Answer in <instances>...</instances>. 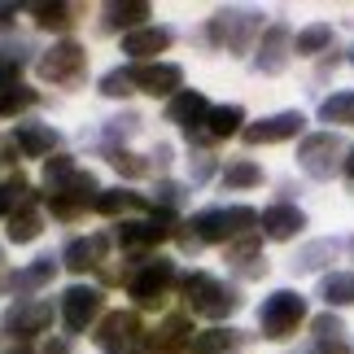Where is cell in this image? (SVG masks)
Returning <instances> with one entry per match:
<instances>
[{
  "instance_id": "obj_12",
  "label": "cell",
  "mask_w": 354,
  "mask_h": 354,
  "mask_svg": "<svg viewBox=\"0 0 354 354\" xmlns=\"http://www.w3.org/2000/svg\"><path fill=\"white\" fill-rule=\"evenodd\" d=\"M210 110H214V105L201 97L197 88H184V92H175V97H171V105H167V122H180L184 131H201V122L210 118Z\"/></svg>"
},
{
  "instance_id": "obj_32",
  "label": "cell",
  "mask_w": 354,
  "mask_h": 354,
  "mask_svg": "<svg viewBox=\"0 0 354 354\" xmlns=\"http://www.w3.org/2000/svg\"><path fill=\"white\" fill-rule=\"evenodd\" d=\"M26 193H31V188H26L22 175H13V180L0 184V219H5L13 206H31V197H26Z\"/></svg>"
},
{
  "instance_id": "obj_16",
  "label": "cell",
  "mask_w": 354,
  "mask_h": 354,
  "mask_svg": "<svg viewBox=\"0 0 354 354\" xmlns=\"http://www.w3.org/2000/svg\"><path fill=\"white\" fill-rule=\"evenodd\" d=\"M302 227H306V214L297 210V206H289V201H280V206H267V210H263V232H267L271 241H293Z\"/></svg>"
},
{
  "instance_id": "obj_5",
  "label": "cell",
  "mask_w": 354,
  "mask_h": 354,
  "mask_svg": "<svg viewBox=\"0 0 354 354\" xmlns=\"http://www.w3.org/2000/svg\"><path fill=\"white\" fill-rule=\"evenodd\" d=\"M171 280H175V263H171V258H149V263H140L136 276L127 280V293L136 297V306H162Z\"/></svg>"
},
{
  "instance_id": "obj_11",
  "label": "cell",
  "mask_w": 354,
  "mask_h": 354,
  "mask_svg": "<svg viewBox=\"0 0 354 354\" xmlns=\"http://www.w3.org/2000/svg\"><path fill=\"white\" fill-rule=\"evenodd\" d=\"M118 245L122 250H145V245H158L171 236V210L153 214V219H131V223H118Z\"/></svg>"
},
{
  "instance_id": "obj_43",
  "label": "cell",
  "mask_w": 354,
  "mask_h": 354,
  "mask_svg": "<svg viewBox=\"0 0 354 354\" xmlns=\"http://www.w3.org/2000/svg\"><path fill=\"white\" fill-rule=\"evenodd\" d=\"M346 175L354 180V149H350V158H346Z\"/></svg>"
},
{
  "instance_id": "obj_25",
  "label": "cell",
  "mask_w": 354,
  "mask_h": 354,
  "mask_svg": "<svg viewBox=\"0 0 354 354\" xmlns=\"http://www.w3.org/2000/svg\"><path fill=\"white\" fill-rule=\"evenodd\" d=\"M145 206L140 193H127V188H110V193H97V201H92V210L97 214H122V210H136Z\"/></svg>"
},
{
  "instance_id": "obj_2",
  "label": "cell",
  "mask_w": 354,
  "mask_h": 354,
  "mask_svg": "<svg viewBox=\"0 0 354 354\" xmlns=\"http://www.w3.org/2000/svg\"><path fill=\"white\" fill-rule=\"evenodd\" d=\"M254 223H263V219H258V210H250V206H227V210H201L188 227H193V236L201 245H214V241H232L241 232H250Z\"/></svg>"
},
{
  "instance_id": "obj_4",
  "label": "cell",
  "mask_w": 354,
  "mask_h": 354,
  "mask_svg": "<svg viewBox=\"0 0 354 354\" xmlns=\"http://www.w3.org/2000/svg\"><path fill=\"white\" fill-rule=\"evenodd\" d=\"M297 167H302L310 180H333V171H337V167L346 171V162H342V140H337L333 131H315V136H306L302 149H297Z\"/></svg>"
},
{
  "instance_id": "obj_44",
  "label": "cell",
  "mask_w": 354,
  "mask_h": 354,
  "mask_svg": "<svg viewBox=\"0 0 354 354\" xmlns=\"http://www.w3.org/2000/svg\"><path fill=\"white\" fill-rule=\"evenodd\" d=\"M350 62H354V48H350Z\"/></svg>"
},
{
  "instance_id": "obj_26",
  "label": "cell",
  "mask_w": 354,
  "mask_h": 354,
  "mask_svg": "<svg viewBox=\"0 0 354 354\" xmlns=\"http://www.w3.org/2000/svg\"><path fill=\"white\" fill-rule=\"evenodd\" d=\"M328 44H333V26L328 22L306 26V31H297V39H293V48L302 53V57H315V53H324Z\"/></svg>"
},
{
  "instance_id": "obj_9",
  "label": "cell",
  "mask_w": 354,
  "mask_h": 354,
  "mask_svg": "<svg viewBox=\"0 0 354 354\" xmlns=\"http://www.w3.org/2000/svg\"><path fill=\"white\" fill-rule=\"evenodd\" d=\"M136 75V88L149 92V97H175V92H184V71L175 62H153V66H131Z\"/></svg>"
},
{
  "instance_id": "obj_15",
  "label": "cell",
  "mask_w": 354,
  "mask_h": 354,
  "mask_svg": "<svg viewBox=\"0 0 354 354\" xmlns=\"http://www.w3.org/2000/svg\"><path fill=\"white\" fill-rule=\"evenodd\" d=\"M254 66L263 75H280L284 66H289V26H284V22H276V26L263 31V44H258Z\"/></svg>"
},
{
  "instance_id": "obj_17",
  "label": "cell",
  "mask_w": 354,
  "mask_h": 354,
  "mask_svg": "<svg viewBox=\"0 0 354 354\" xmlns=\"http://www.w3.org/2000/svg\"><path fill=\"white\" fill-rule=\"evenodd\" d=\"M162 48H171V31H167V26H140V31L122 35V53L136 57V62L153 57V53H162Z\"/></svg>"
},
{
  "instance_id": "obj_22",
  "label": "cell",
  "mask_w": 354,
  "mask_h": 354,
  "mask_svg": "<svg viewBox=\"0 0 354 354\" xmlns=\"http://www.w3.org/2000/svg\"><path fill=\"white\" fill-rule=\"evenodd\" d=\"M39 232H44V219H39V210L22 206V210L9 214V241H13V245H31Z\"/></svg>"
},
{
  "instance_id": "obj_36",
  "label": "cell",
  "mask_w": 354,
  "mask_h": 354,
  "mask_svg": "<svg viewBox=\"0 0 354 354\" xmlns=\"http://www.w3.org/2000/svg\"><path fill=\"white\" fill-rule=\"evenodd\" d=\"M110 162H114V171H118V175H127V180H140V175L149 171V162H140L136 153H127V149H114Z\"/></svg>"
},
{
  "instance_id": "obj_35",
  "label": "cell",
  "mask_w": 354,
  "mask_h": 354,
  "mask_svg": "<svg viewBox=\"0 0 354 354\" xmlns=\"http://www.w3.org/2000/svg\"><path fill=\"white\" fill-rule=\"evenodd\" d=\"M31 13H35V22L44 26V31H66V26H71V9L66 5H35Z\"/></svg>"
},
{
  "instance_id": "obj_23",
  "label": "cell",
  "mask_w": 354,
  "mask_h": 354,
  "mask_svg": "<svg viewBox=\"0 0 354 354\" xmlns=\"http://www.w3.org/2000/svg\"><path fill=\"white\" fill-rule=\"evenodd\" d=\"M319 297L328 306H354V271H333V276H324Z\"/></svg>"
},
{
  "instance_id": "obj_6",
  "label": "cell",
  "mask_w": 354,
  "mask_h": 354,
  "mask_svg": "<svg viewBox=\"0 0 354 354\" xmlns=\"http://www.w3.org/2000/svg\"><path fill=\"white\" fill-rule=\"evenodd\" d=\"M84 62H88L84 44H75V39H62V44H53L35 66H39V75H44V79H53V84H75V79L84 75Z\"/></svg>"
},
{
  "instance_id": "obj_20",
  "label": "cell",
  "mask_w": 354,
  "mask_h": 354,
  "mask_svg": "<svg viewBox=\"0 0 354 354\" xmlns=\"http://www.w3.org/2000/svg\"><path fill=\"white\" fill-rule=\"evenodd\" d=\"M31 105H35V92L22 79H0V118H18Z\"/></svg>"
},
{
  "instance_id": "obj_1",
  "label": "cell",
  "mask_w": 354,
  "mask_h": 354,
  "mask_svg": "<svg viewBox=\"0 0 354 354\" xmlns=\"http://www.w3.org/2000/svg\"><path fill=\"white\" fill-rule=\"evenodd\" d=\"M184 297H188V310H193V315H206V319H223V315H232L241 306L236 289H227L223 280L206 276V271L184 276Z\"/></svg>"
},
{
  "instance_id": "obj_40",
  "label": "cell",
  "mask_w": 354,
  "mask_h": 354,
  "mask_svg": "<svg viewBox=\"0 0 354 354\" xmlns=\"http://www.w3.org/2000/svg\"><path fill=\"white\" fill-rule=\"evenodd\" d=\"M210 171H214V162H210L206 153H197V162H193V184H201V180H206Z\"/></svg>"
},
{
  "instance_id": "obj_42",
  "label": "cell",
  "mask_w": 354,
  "mask_h": 354,
  "mask_svg": "<svg viewBox=\"0 0 354 354\" xmlns=\"http://www.w3.org/2000/svg\"><path fill=\"white\" fill-rule=\"evenodd\" d=\"M44 354H71V350H66V342H53V346H48Z\"/></svg>"
},
{
  "instance_id": "obj_13",
  "label": "cell",
  "mask_w": 354,
  "mask_h": 354,
  "mask_svg": "<svg viewBox=\"0 0 354 354\" xmlns=\"http://www.w3.org/2000/svg\"><path fill=\"white\" fill-rule=\"evenodd\" d=\"M136 333H140V315H136V310H114V315H105V324L97 328V346L110 350V354H122L136 342Z\"/></svg>"
},
{
  "instance_id": "obj_21",
  "label": "cell",
  "mask_w": 354,
  "mask_h": 354,
  "mask_svg": "<svg viewBox=\"0 0 354 354\" xmlns=\"http://www.w3.org/2000/svg\"><path fill=\"white\" fill-rule=\"evenodd\" d=\"M241 122H245V110H241V105H214L210 118H206V136H210V140H227V136L245 131Z\"/></svg>"
},
{
  "instance_id": "obj_41",
  "label": "cell",
  "mask_w": 354,
  "mask_h": 354,
  "mask_svg": "<svg viewBox=\"0 0 354 354\" xmlns=\"http://www.w3.org/2000/svg\"><path fill=\"white\" fill-rule=\"evenodd\" d=\"M13 18H18V5H0V26H9Z\"/></svg>"
},
{
  "instance_id": "obj_28",
  "label": "cell",
  "mask_w": 354,
  "mask_h": 354,
  "mask_svg": "<svg viewBox=\"0 0 354 354\" xmlns=\"http://www.w3.org/2000/svg\"><path fill=\"white\" fill-rule=\"evenodd\" d=\"M75 158H66V153H53L44 162V184H48V193H62L66 184H71V175H75Z\"/></svg>"
},
{
  "instance_id": "obj_27",
  "label": "cell",
  "mask_w": 354,
  "mask_h": 354,
  "mask_svg": "<svg viewBox=\"0 0 354 354\" xmlns=\"http://www.w3.org/2000/svg\"><path fill=\"white\" fill-rule=\"evenodd\" d=\"M145 18H149V5H140V0L136 5H105V26L110 31H118V26H136L140 31Z\"/></svg>"
},
{
  "instance_id": "obj_18",
  "label": "cell",
  "mask_w": 354,
  "mask_h": 354,
  "mask_svg": "<svg viewBox=\"0 0 354 354\" xmlns=\"http://www.w3.org/2000/svg\"><path fill=\"white\" fill-rule=\"evenodd\" d=\"M13 140H18V149L26 158H48L53 149H57V131H53L48 122H18Z\"/></svg>"
},
{
  "instance_id": "obj_37",
  "label": "cell",
  "mask_w": 354,
  "mask_h": 354,
  "mask_svg": "<svg viewBox=\"0 0 354 354\" xmlns=\"http://www.w3.org/2000/svg\"><path fill=\"white\" fill-rule=\"evenodd\" d=\"M328 254H333V245H328V241L310 245V250H302V254L293 258V271H315V267H319V258H328Z\"/></svg>"
},
{
  "instance_id": "obj_39",
  "label": "cell",
  "mask_w": 354,
  "mask_h": 354,
  "mask_svg": "<svg viewBox=\"0 0 354 354\" xmlns=\"http://www.w3.org/2000/svg\"><path fill=\"white\" fill-rule=\"evenodd\" d=\"M158 201H162L167 210H175V206L184 201V184H162V188H158Z\"/></svg>"
},
{
  "instance_id": "obj_34",
  "label": "cell",
  "mask_w": 354,
  "mask_h": 354,
  "mask_svg": "<svg viewBox=\"0 0 354 354\" xmlns=\"http://www.w3.org/2000/svg\"><path fill=\"white\" fill-rule=\"evenodd\" d=\"M101 97H127V92H136V75H131V66L127 71H110V75H101Z\"/></svg>"
},
{
  "instance_id": "obj_29",
  "label": "cell",
  "mask_w": 354,
  "mask_h": 354,
  "mask_svg": "<svg viewBox=\"0 0 354 354\" xmlns=\"http://www.w3.org/2000/svg\"><path fill=\"white\" fill-rule=\"evenodd\" d=\"M254 184H263V167L250 158H241L223 171V188H254Z\"/></svg>"
},
{
  "instance_id": "obj_38",
  "label": "cell",
  "mask_w": 354,
  "mask_h": 354,
  "mask_svg": "<svg viewBox=\"0 0 354 354\" xmlns=\"http://www.w3.org/2000/svg\"><path fill=\"white\" fill-rule=\"evenodd\" d=\"M227 263H258V236H241L227 245Z\"/></svg>"
},
{
  "instance_id": "obj_10",
  "label": "cell",
  "mask_w": 354,
  "mask_h": 354,
  "mask_svg": "<svg viewBox=\"0 0 354 354\" xmlns=\"http://www.w3.org/2000/svg\"><path fill=\"white\" fill-rule=\"evenodd\" d=\"M302 127H306L302 114H297V110H284V114H271L263 122H250L241 136H245V145H280V140H293Z\"/></svg>"
},
{
  "instance_id": "obj_7",
  "label": "cell",
  "mask_w": 354,
  "mask_h": 354,
  "mask_svg": "<svg viewBox=\"0 0 354 354\" xmlns=\"http://www.w3.org/2000/svg\"><path fill=\"white\" fill-rule=\"evenodd\" d=\"M101 306H105L101 289H88V284H75V289H66V293H62V324H66L71 333H84L88 324L101 315Z\"/></svg>"
},
{
  "instance_id": "obj_19",
  "label": "cell",
  "mask_w": 354,
  "mask_h": 354,
  "mask_svg": "<svg viewBox=\"0 0 354 354\" xmlns=\"http://www.w3.org/2000/svg\"><path fill=\"white\" fill-rule=\"evenodd\" d=\"M110 250V236H88V241H71L66 245V254H62V263L71 267V271H88V267H97L101 263V254Z\"/></svg>"
},
{
  "instance_id": "obj_8",
  "label": "cell",
  "mask_w": 354,
  "mask_h": 354,
  "mask_svg": "<svg viewBox=\"0 0 354 354\" xmlns=\"http://www.w3.org/2000/svg\"><path fill=\"white\" fill-rule=\"evenodd\" d=\"M258 22L263 18L254 9H223L210 22V39L214 44H227V48H245V39H250V31H258Z\"/></svg>"
},
{
  "instance_id": "obj_24",
  "label": "cell",
  "mask_w": 354,
  "mask_h": 354,
  "mask_svg": "<svg viewBox=\"0 0 354 354\" xmlns=\"http://www.w3.org/2000/svg\"><path fill=\"white\" fill-rule=\"evenodd\" d=\"M53 271H57L53 258H35L31 267H22L18 276H13V289H18V293H35V289H44V284L53 280Z\"/></svg>"
},
{
  "instance_id": "obj_30",
  "label": "cell",
  "mask_w": 354,
  "mask_h": 354,
  "mask_svg": "<svg viewBox=\"0 0 354 354\" xmlns=\"http://www.w3.org/2000/svg\"><path fill=\"white\" fill-rule=\"evenodd\" d=\"M232 342H236L232 328H210V333L193 337V354H223V350H232Z\"/></svg>"
},
{
  "instance_id": "obj_14",
  "label": "cell",
  "mask_w": 354,
  "mask_h": 354,
  "mask_svg": "<svg viewBox=\"0 0 354 354\" xmlns=\"http://www.w3.org/2000/svg\"><path fill=\"white\" fill-rule=\"evenodd\" d=\"M53 324V302H18L5 310V328L13 337H35Z\"/></svg>"
},
{
  "instance_id": "obj_33",
  "label": "cell",
  "mask_w": 354,
  "mask_h": 354,
  "mask_svg": "<svg viewBox=\"0 0 354 354\" xmlns=\"http://www.w3.org/2000/svg\"><path fill=\"white\" fill-rule=\"evenodd\" d=\"M184 342H188V319H184V315H171V319L158 328V346H162V350H180ZM188 346H193V342H188Z\"/></svg>"
},
{
  "instance_id": "obj_3",
  "label": "cell",
  "mask_w": 354,
  "mask_h": 354,
  "mask_svg": "<svg viewBox=\"0 0 354 354\" xmlns=\"http://www.w3.org/2000/svg\"><path fill=\"white\" fill-rule=\"evenodd\" d=\"M302 319H306V297H302V293H293V289H276V293H267L263 310H258L263 337H271V342L289 337Z\"/></svg>"
},
{
  "instance_id": "obj_31",
  "label": "cell",
  "mask_w": 354,
  "mask_h": 354,
  "mask_svg": "<svg viewBox=\"0 0 354 354\" xmlns=\"http://www.w3.org/2000/svg\"><path fill=\"white\" fill-rule=\"evenodd\" d=\"M319 118L324 122H354V92H337L319 105Z\"/></svg>"
}]
</instances>
